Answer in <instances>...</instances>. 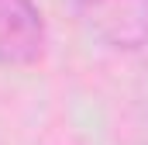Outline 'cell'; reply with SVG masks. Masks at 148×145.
I'll return each instance as SVG.
<instances>
[{
    "mask_svg": "<svg viewBox=\"0 0 148 145\" xmlns=\"http://www.w3.org/2000/svg\"><path fill=\"white\" fill-rule=\"evenodd\" d=\"M86 28L114 48L148 45V0H76Z\"/></svg>",
    "mask_w": 148,
    "mask_h": 145,
    "instance_id": "1",
    "label": "cell"
},
{
    "mask_svg": "<svg viewBox=\"0 0 148 145\" xmlns=\"http://www.w3.org/2000/svg\"><path fill=\"white\" fill-rule=\"evenodd\" d=\"M45 52V21L35 0H0V62L31 66Z\"/></svg>",
    "mask_w": 148,
    "mask_h": 145,
    "instance_id": "2",
    "label": "cell"
}]
</instances>
